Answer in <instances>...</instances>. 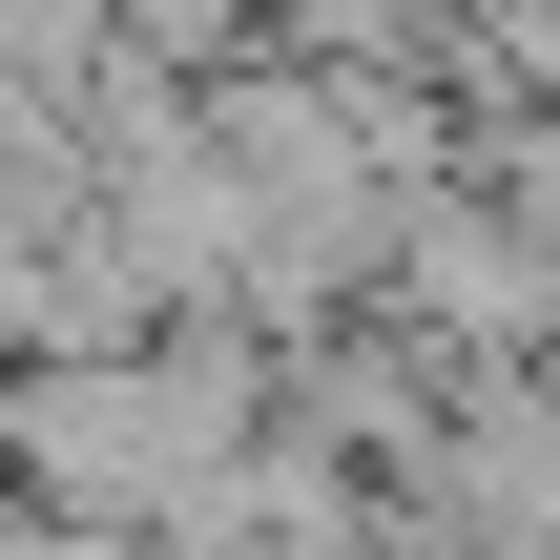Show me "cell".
Masks as SVG:
<instances>
[{
  "label": "cell",
  "instance_id": "cell-1",
  "mask_svg": "<svg viewBox=\"0 0 560 560\" xmlns=\"http://www.w3.org/2000/svg\"><path fill=\"white\" fill-rule=\"evenodd\" d=\"M374 312L436 332V353H540L560 332V229L499 208L478 166H416L395 187V249H374Z\"/></svg>",
  "mask_w": 560,
  "mask_h": 560
},
{
  "label": "cell",
  "instance_id": "cell-2",
  "mask_svg": "<svg viewBox=\"0 0 560 560\" xmlns=\"http://www.w3.org/2000/svg\"><path fill=\"white\" fill-rule=\"evenodd\" d=\"M249 42H270V0H104V62H145V83H208Z\"/></svg>",
  "mask_w": 560,
  "mask_h": 560
}]
</instances>
